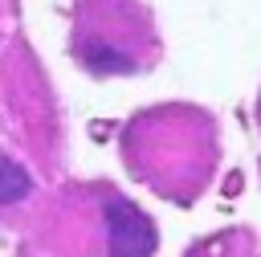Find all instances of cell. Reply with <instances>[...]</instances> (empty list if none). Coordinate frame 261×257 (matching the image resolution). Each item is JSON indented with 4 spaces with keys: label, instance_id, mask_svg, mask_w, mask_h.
<instances>
[{
    "label": "cell",
    "instance_id": "1",
    "mask_svg": "<svg viewBox=\"0 0 261 257\" xmlns=\"http://www.w3.org/2000/svg\"><path fill=\"white\" fill-rule=\"evenodd\" d=\"M69 49L86 73L118 78L147 69L159 53V37L151 12L135 0H82L73 8Z\"/></svg>",
    "mask_w": 261,
    "mask_h": 257
},
{
    "label": "cell",
    "instance_id": "2",
    "mask_svg": "<svg viewBox=\"0 0 261 257\" xmlns=\"http://www.w3.org/2000/svg\"><path fill=\"white\" fill-rule=\"evenodd\" d=\"M102 216H106V245H110V257H147L155 249V224L147 212H139L130 200L122 196H110L102 204Z\"/></svg>",
    "mask_w": 261,
    "mask_h": 257
},
{
    "label": "cell",
    "instance_id": "3",
    "mask_svg": "<svg viewBox=\"0 0 261 257\" xmlns=\"http://www.w3.org/2000/svg\"><path fill=\"white\" fill-rule=\"evenodd\" d=\"M29 192H33L29 171H24L16 159L0 155V204H16V200H24Z\"/></svg>",
    "mask_w": 261,
    "mask_h": 257
}]
</instances>
